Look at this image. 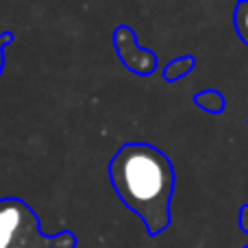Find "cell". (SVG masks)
Here are the masks:
<instances>
[{
    "label": "cell",
    "mask_w": 248,
    "mask_h": 248,
    "mask_svg": "<svg viewBox=\"0 0 248 248\" xmlns=\"http://www.w3.org/2000/svg\"><path fill=\"white\" fill-rule=\"evenodd\" d=\"M109 181L118 198L144 222L148 235L170 227L174 166L161 148L148 141H126L109 161Z\"/></svg>",
    "instance_id": "1"
},
{
    "label": "cell",
    "mask_w": 248,
    "mask_h": 248,
    "mask_svg": "<svg viewBox=\"0 0 248 248\" xmlns=\"http://www.w3.org/2000/svg\"><path fill=\"white\" fill-rule=\"evenodd\" d=\"M113 46L116 52L120 57V61L131 70L133 74H140V77H148L155 72L157 68V57L153 50L140 46L137 44V35L133 29L128 26H118L113 31Z\"/></svg>",
    "instance_id": "2"
},
{
    "label": "cell",
    "mask_w": 248,
    "mask_h": 248,
    "mask_svg": "<svg viewBox=\"0 0 248 248\" xmlns=\"http://www.w3.org/2000/svg\"><path fill=\"white\" fill-rule=\"evenodd\" d=\"M194 68H196V59H194V57H189V55L176 57V59H172L170 63L163 68V78H166L168 83H176L179 78L187 77Z\"/></svg>",
    "instance_id": "3"
},
{
    "label": "cell",
    "mask_w": 248,
    "mask_h": 248,
    "mask_svg": "<svg viewBox=\"0 0 248 248\" xmlns=\"http://www.w3.org/2000/svg\"><path fill=\"white\" fill-rule=\"evenodd\" d=\"M194 103L198 105L201 109L209 113H222L224 107H227V98L220 90H202L194 96Z\"/></svg>",
    "instance_id": "4"
},
{
    "label": "cell",
    "mask_w": 248,
    "mask_h": 248,
    "mask_svg": "<svg viewBox=\"0 0 248 248\" xmlns=\"http://www.w3.org/2000/svg\"><path fill=\"white\" fill-rule=\"evenodd\" d=\"M233 22H235V31L240 39L248 44V2H237L235 13H233Z\"/></svg>",
    "instance_id": "5"
},
{
    "label": "cell",
    "mask_w": 248,
    "mask_h": 248,
    "mask_svg": "<svg viewBox=\"0 0 248 248\" xmlns=\"http://www.w3.org/2000/svg\"><path fill=\"white\" fill-rule=\"evenodd\" d=\"M13 42V35L9 33H0V74H2V70H4V50H7V46Z\"/></svg>",
    "instance_id": "6"
},
{
    "label": "cell",
    "mask_w": 248,
    "mask_h": 248,
    "mask_svg": "<svg viewBox=\"0 0 248 248\" xmlns=\"http://www.w3.org/2000/svg\"><path fill=\"white\" fill-rule=\"evenodd\" d=\"M240 227H242V231L248 233V205L240 209Z\"/></svg>",
    "instance_id": "7"
},
{
    "label": "cell",
    "mask_w": 248,
    "mask_h": 248,
    "mask_svg": "<svg viewBox=\"0 0 248 248\" xmlns=\"http://www.w3.org/2000/svg\"><path fill=\"white\" fill-rule=\"evenodd\" d=\"M244 248H248V246H244Z\"/></svg>",
    "instance_id": "8"
}]
</instances>
